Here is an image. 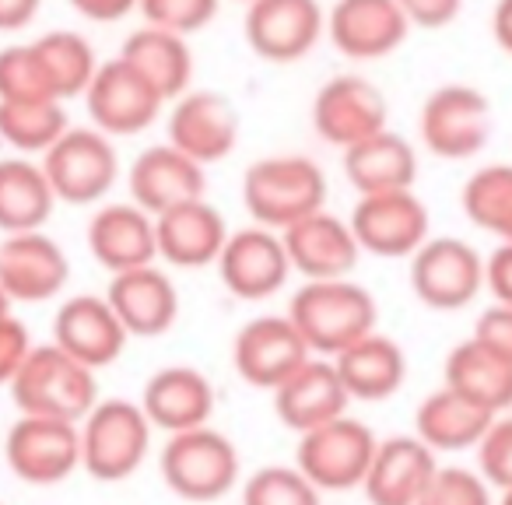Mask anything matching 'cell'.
Returning a JSON list of instances; mask_svg holds the SVG:
<instances>
[{
	"mask_svg": "<svg viewBox=\"0 0 512 505\" xmlns=\"http://www.w3.org/2000/svg\"><path fill=\"white\" fill-rule=\"evenodd\" d=\"M285 316L302 334L309 355L334 358L376 330L379 306L369 288H362L358 281H306L292 295Z\"/></svg>",
	"mask_w": 512,
	"mask_h": 505,
	"instance_id": "1",
	"label": "cell"
},
{
	"mask_svg": "<svg viewBox=\"0 0 512 505\" xmlns=\"http://www.w3.org/2000/svg\"><path fill=\"white\" fill-rule=\"evenodd\" d=\"M242 204H246L253 225L285 232L295 221L323 211L327 176L306 155L260 158L242 176Z\"/></svg>",
	"mask_w": 512,
	"mask_h": 505,
	"instance_id": "2",
	"label": "cell"
},
{
	"mask_svg": "<svg viewBox=\"0 0 512 505\" xmlns=\"http://www.w3.org/2000/svg\"><path fill=\"white\" fill-rule=\"evenodd\" d=\"M11 400L22 414L32 418H57L81 425L95 404H99V379L92 369L74 362L57 344H36L11 379Z\"/></svg>",
	"mask_w": 512,
	"mask_h": 505,
	"instance_id": "3",
	"label": "cell"
},
{
	"mask_svg": "<svg viewBox=\"0 0 512 505\" xmlns=\"http://www.w3.org/2000/svg\"><path fill=\"white\" fill-rule=\"evenodd\" d=\"M81 432V470L102 484L127 481L141 470L151 449V421L141 404L109 397L88 411Z\"/></svg>",
	"mask_w": 512,
	"mask_h": 505,
	"instance_id": "4",
	"label": "cell"
},
{
	"mask_svg": "<svg viewBox=\"0 0 512 505\" xmlns=\"http://www.w3.org/2000/svg\"><path fill=\"white\" fill-rule=\"evenodd\" d=\"M162 481L169 484L172 495L186 502H218L239 481V453L232 439L218 428H190V432L169 435L158 456Z\"/></svg>",
	"mask_w": 512,
	"mask_h": 505,
	"instance_id": "5",
	"label": "cell"
},
{
	"mask_svg": "<svg viewBox=\"0 0 512 505\" xmlns=\"http://www.w3.org/2000/svg\"><path fill=\"white\" fill-rule=\"evenodd\" d=\"M376 446V432L365 421L344 414V418H334L299 435L295 467L316 491H351L362 488Z\"/></svg>",
	"mask_w": 512,
	"mask_h": 505,
	"instance_id": "6",
	"label": "cell"
},
{
	"mask_svg": "<svg viewBox=\"0 0 512 505\" xmlns=\"http://www.w3.org/2000/svg\"><path fill=\"white\" fill-rule=\"evenodd\" d=\"M43 172L57 204H99L120 179V155L95 127H71L43 155Z\"/></svg>",
	"mask_w": 512,
	"mask_h": 505,
	"instance_id": "7",
	"label": "cell"
},
{
	"mask_svg": "<svg viewBox=\"0 0 512 505\" xmlns=\"http://www.w3.org/2000/svg\"><path fill=\"white\" fill-rule=\"evenodd\" d=\"M411 288L435 313L467 309L484 292V257L456 235H439L411 257Z\"/></svg>",
	"mask_w": 512,
	"mask_h": 505,
	"instance_id": "8",
	"label": "cell"
},
{
	"mask_svg": "<svg viewBox=\"0 0 512 505\" xmlns=\"http://www.w3.org/2000/svg\"><path fill=\"white\" fill-rule=\"evenodd\" d=\"M418 134L435 158H474L491 137V102L474 85H442L425 99Z\"/></svg>",
	"mask_w": 512,
	"mask_h": 505,
	"instance_id": "9",
	"label": "cell"
},
{
	"mask_svg": "<svg viewBox=\"0 0 512 505\" xmlns=\"http://www.w3.org/2000/svg\"><path fill=\"white\" fill-rule=\"evenodd\" d=\"M428 207L414 190L372 193L358 197L355 211L348 218V228L355 235L358 249L383 260L414 257L432 235H428Z\"/></svg>",
	"mask_w": 512,
	"mask_h": 505,
	"instance_id": "10",
	"label": "cell"
},
{
	"mask_svg": "<svg viewBox=\"0 0 512 505\" xmlns=\"http://www.w3.org/2000/svg\"><path fill=\"white\" fill-rule=\"evenodd\" d=\"M249 50L267 64H299L327 32L320 0H253L242 18Z\"/></svg>",
	"mask_w": 512,
	"mask_h": 505,
	"instance_id": "11",
	"label": "cell"
},
{
	"mask_svg": "<svg viewBox=\"0 0 512 505\" xmlns=\"http://www.w3.org/2000/svg\"><path fill=\"white\" fill-rule=\"evenodd\" d=\"M4 460L18 481L50 488V484L67 481L81 467V432L71 421L22 414L8 428Z\"/></svg>",
	"mask_w": 512,
	"mask_h": 505,
	"instance_id": "12",
	"label": "cell"
},
{
	"mask_svg": "<svg viewBox=\"0 0 512 505\" xmlns=\"http://www.w3.org/2000/svg\"><path fill=\"white\" fill-rule=\"evenodd\" d=\"M386 120H390L386 95L358 74H337L313 99V130L341 151L383 134Z\"/></svg>",
	"mask_w": 512,
	"mask_h": 505,
	"instance_id": "13",
	"label": "cell"
},
{
	"mask_svg": "<svg viewBox=\"0 0 512 505\" xmlns=\"http://www.w3.org/2000/svg\"><path fill=\"white\" fill-rule=\"evenodd\" d=\"M85 109L92 116V127L113 141V137L144 134L158 120L165 102L148 81L137 78L120 57H113L99 64L92 85L85 88Z\"/></svg>",
	"mask_w": 512,
	"mask_h": 505,
	"instance_id": "14",
	"label": "cell"
},
{
	"mask_svg": "<svg viewBox=\"0 0 512 505\" xmlns=\"http://www.w3.org/2000/svg\"><path fill=\"white\" fill-rule=\"evenodd\" d=\"M239 109L232 99L211 88H197L172 102L169 113V141L176 151H183L200 169L221 162L239 144Z\"/></svg>",
	"mask_w": 512,
	"mask_h": 505,
	"instance_id": "15",
	"label": "cell"
},
{
	"mask_svg": "<svg viewBox=\"0 0 512 505\" xmlns=\"http://www.w3.org/2000/svg\"><path fill=\"white\" fill-rule=\"evenodd\" d=\"M218 274L225 292L242 302H264L288 285V253L281 246V235L271 228L249 225L228 232V242L218 257Z\"/></svg>",
	"mask_w": 512,
	"mask_h": 505,
	"instance_id": "16",
	"label": "cell"
},
{
	"mask_svg": "<svg viewBox=\"0 0 512 505\" xmlns=\"http://www.w3.org/2000/svg\"><path fill=\"white\" fill-rule=\"evenodd\" d=\"M71 281V260L53 235L18 232L0 239V292L8 302H50Z\"/></svg>",
	"mask_w": 512,
	"mask_h": 505,
	"instance_id": "17",
	"label": "cell"
},
{
	"mask_svg": "<svg viewBox=\"0 0 512 505\" xmlns=\"http://www.w3.org/2000/svg\"><path fill=\"white\" fill-rule=\"evenodd\" d=\"M309 358L313 355L288 316H256L232 341L235 372L256 390L274 393Z\"/></svg>",
	"mask_w": 512,
	"mask_h": 505,
	"instance_id": "18",
	"label": "cell"
},
{
	"mask_svg": "<svg viewBox=\"0 0 512 505\" xmlns=\"http://www.w3.org/2000/svg\"><path fill=\"white\" fill-rule=\"evenodd\" d=\"M127 341L130 334L109 309L106 295H74L53 316V344L92 372L113 365L127 351Z\"/></svg>",
	"mask_w": 512,
	"mask_h": 505,
	"instance_id": "19",
	"label": "cell"
},
{
	"mask_svg": "<svg viewBox=\"0 0 512 505\" xmlns=\"http://www.w3.org/2000/svg\"><path fill=\"white\" fill-rule=\"evenodd\" d=\"M411 22L397 0H337L327 11V36L351 60H383L407 43Z\"/></svg>",
	"mask_w": 512,
	"mask_h": 505,
	"instance_id": "20",
	"label": "cell"
},
{
	"mask_svg": "<svg viewBox=\"0 0 512 505\" xmlns=\"http://www.w3.org/2000/svg\"><path fill=\"white\" fill-rule=\"evenodd\" d=\"M281 235V246L288 253L292 271H299L306 281H337L348 278L358 267V249L355 235H351L348 221L330 214L327 207L309 218L288 225Z\"/></svg>",
	"mask_w": 512,
	"mask_h": 505,
	"instance_id": "21",
	"label": "cell"
},
{
	"mask_svg": "<svg viewBox=\"0 0 512 505\" xmlns=\"http://www.w3.org/2000/svg\"><path fill=\"white\" fill-rule=\"evenodd\" d=\"M127 186L130 204H137L151 218H158V214L172 211V207L186 204V200L204 197L207 172L172 144H151L130 162Z\"/></svg>",
	"mask_w": 512,
	"mask_h": 505,
	"instance_id": "22",
	"label": "cell"
},
{
	"mask_svg": "<svg viewBox=\"0 0 512 505\" xmlns=\"http://www.w3.org/2000/svg\"><path fill=\"white\" fill-rule=\"evenodd\" d=\"M155 242L165 264L179 271H197V267L218 264L228 242V221L207 197L186 200L155 218Z\"/></svg>",
	"mask_w": 512,
	"mask_h": 505,
	"instance_id": "23",
	"label": "cell"
},
{
	"mask_svg": "<svg viewBox=\"0 0 512 505\" xmlns=\"http://www.w3.org/2000/svg\"><path fill=\"white\" fill-rule=\"evenodd\" d=\"M348 390L337 376L330 358H309L306 365L292 372L285 383L274 390V414L285 428L306 435L313 428L327 425L334 418L348 414Z\"/></svg>",
	"mask_w": 512,
	"mask_h": 505,
	"instance_id": "24",
	"label": "cell"
},
{
	"mask_svg": "<svg viewBox=\"0 0 512 505\" xmlns=\"http://www.w3.org/2000/svg\"><path fill=\"white\" fill-rule=\"evenodd\" d=\"M88 253L109 274L151 267L158 260L155 218L130 200L102 204L88 221Z\"/></svg>",
	"mask_w": 512,
	"mask_h": 505,
	"instance_id": "25",
	"label": "cell"
},
{
	"mask_svg": "<svg viewBox=\"0 0 512 505\" xmlns=\"http://www.w3.org/2000/svg\"><path fill=\"white\" fill-rule=\"evenodd\" d=\"M141 411L151 428L162 432H190V428L211 425L214 414V386L193 365H165L144 383Z\"/></svg>",
	"mask_w": 512,
	"mask_h": 505,
	"instance_id": "26",
	"label": "cell"
},
{
	"mask_svg": "<svg viewBox=\"0 0 512 505\" xmlns=\"http://www.w3.org/2000/svg\"><path fill=\"white\" fill-rule=\"evenodd\" d=\"M435 470H439L435 453L418 435H390L379 439L362 491L369 505H418Z\"/></svg>",
	"mask_w": 512,
	"mask_h": 505,
	"instance_id": "27",
	"label": "cell"
},
{
	"mask_svg": "<svg viewBox=\"0 0 512 505\" xmlns=\"http://www.w3.org/2000/svg\"><path fill=\"white\" fill-rule=\"evenodd\" d=\"M106 302L130 337H162L179 316L176 285L155 264L113 274L106 288Z\"/></svg>",
	"mask_w": 512,
	"mask_h": 505,
	"instance_id": "28",
	"label": "cell"
},
{
	"mask_svg": "<svg viewBox=\"0 0 512 505\" xmlns=\"http://www.w3.org/2000/svg\"><path fill=\"white\" fill-rule=\"evenodd\" d=\"M341 376L344 390L351 400H365V404H379V400H390L393 393L404 386L407 379V355L393 337L365 334L362 341H355L351 348H344L341 355L330 358Z\"/></svg>",
	"mask_w": 512,
	"mask_h": 505,
	"instance_id": "29",
	"label": "cell"
},
{
	"mask_svg": "<svg viewBox=\"0 0 512 505\" xmlns=\"http://www.w3.org/2000/svg\"><path fill=\"white\" fill-rule=\"evenodd\" d=\"M116 57L137 74L144 78L158 95L162 102H176L179 95L190 92V81H193V53H190V43L176 32H165V29H144L130 32L123 39L120 53Z\"/></svg>",
	"mask_w": 512,
	"mask_h": 505,
	"instance_id": "30",
	"label": "cell"
},
{
	"mask_svg": "<svg viewBox=\"0 0 512 505\" xmlns=\"http://www.w3.org/2000/svg\"><path fill=\"white\" fill-rule=\"evenodd\" d=\"M344 176L358 190V197L393 190H414L418 179V151L411 141L393 134L390 127L369 141L344 151Z\"/></svg>",
	"mask_w": 512,
	"mask_h": 505,
	"instance_id": "31",
	"label": "cell"
},
{
	"mask_svg": "<svg viewBox=\"0 0 512 505\" xmlns=\"http://www.w3.org/2000/svg\"><path fill=\"white\" fill-rule=\"evenodd\" d=\"M495 414L484 407L470 404L467 397L453 390H435L414 411V435L425 442L432 453H463V449H477L484 432L491 428Z\"/></svg>",
	"mask_w": 512,
	"mask_h": 505,
	"instance_id": "32",
	"label": "cell"
},
{
	"mask_svg": "<svg viewBox=\"0 0 512 505\" xmlns=\"http://www.w3.org/2000/svg\"><path fill=\"white\" fill-rule=\"evenodd\" d=\"M446 390L498 418L512 407V365L481 341L467 337L446 355Z\"/></svg>",
	"mask_w": 512,
	"mask_h": 505,
	"instance_id": "33",
	"label": "cell"
},
{
	"mask_svg": "<svg viewBox=\"0 0 512 505\" xmlns=\"http://www.w3.org/2000/svg\"><path fill=\"white\" fill-rule=\"evenodd\" d=\"M57 197L43 165L32 158H0V232H39L50 221Z\"/></svg>",
	"mask_w": 512,
	"mask_h": 505,
	"instance_id": "34",
	"label": "cell"
},
{
	"mask_svg": "<svg viewBox=\"0 0 512 505\" xmlns=\"http://www.w3.org/2000/svg\"><path fill=\"white\" fill-rule=\"evenodd\" d=\"M32 50H36L39 64H43L46 81H50L57 102L85 95V88L92 85L95 71H99L92 43H88L81 32L53 29V32H46V36L32 39Z\"/></svg>",
	"mask_w": 512,
	"mask_h": 505,
	"instance_id": "35",
	"label": "cell"
},
{
	"mask_svg": "<svg viewBox=\"0 0 512 505\" xmlns=\"http://www.w3.org/2000/svg\"><path fill=\"white\" fill-rule=\"evenodd\" d=\"M67 130L64 102H0V141L22 158L46 155Z\"/></svg>",
	"mask_w": 512,
	"mask_h": 505,
	"instance_id": "36",
	"label": "cell"
},
{
	"mask_svg": "<svg viewBox=\"0 0 512 505\" xmlns=\"http://www.w3.org/2000/svg\"><path fill=\"white\" fill-rule=\"evenodd\" d=\"M463 214L498 242H512V165L477 169L463 183Z\"/></svg>",
	"mask_w": 512,
	"mask_h": 505,
	"instance_id": "37",
	"label": "cell"
},
{
	"mask_svg": "<svg viewBox=\"0 0 512 505\" xmlns=\"http://www.w3.org/2000/svg\"><path fill=\"white\" fill-rule=\"evenodd\" d=\"M0 102H57L32 43L0 50Z\"/></svg>",
	"mask_w": 512,
	"mask_h": 505,
	"instance_id": "38",
	"label": "cell"
},
{
	"mask_svg": "<svg viewBox=\"0 0 512 505\" xmlns=\"http://www.w3.org/2000/svg\"><path fill=\"white\" fill-rule=\"evenodd\" d=\"M242 505H320V491L299 474V467H260L242 484Z\"/></svg>",
	"mask_w": 512,
	"mask_h": 505,
	"instance_id": "39",
	"label": "cell"
},
{
	"mask_svg": "<svg viewBox=\"0 0 512 505\" xmlns=\"http://www.w3.org/2000/svg\"><path fill=\"white\" fill-rule=\"evenodd\" d=\"M221 0H137V11L151 29L176 32V36H193L207 29L218 18Z\"/></svg>",
	"mask_w": 512,
	"mask_h": 505,
	"instance_id": "40",
	"label": "cell"
},
{
	"mask_svg": "<svg viewBox=\"0 0 512 505\" xmlns=\"http://www.w3.org/2000/svg\"><path fill=\"white\" fill-rule=\"evenodd\" d=\"M418 505H495L491 488L481 474L463 467H439L428 488L421 491Z\"/></svg>",
	"mask_w": 512,
	"mask_h": 505,
	"instance_id": "41",
	"label": "cell"
},
{
	"mask_svg": "<svg viewBox=\"0 0 512 505\" xmlns=\"http://www.w3.org/2000/svg\"><path fill=\"white\" fill-rule=\"evenodd\" d=\"M477 467L488 488H512V414H498L477 442Z\"/></svg>",
	"mask_w": 512,
	"mask_h": 505,
	"instance_id": "42",
	"label": "cell"
},
{
	"mask_svg": "<svg viewBox=\"0 0 512 505\" xmlns=\"http://www.w3.org/2000/svg\"><path fill=\"white\" fill-rule=\"evenodd\" d=\"M32 344V334L15 313L0 316V386H11V379L18 376V369L25 365Z\"/></svg>",
	"mask_w": 512,
	"mask_h": 505,
	"instance_id": "43",
	"label": "cell"
},
{
	"mask_svg": "<svg viewBox=\"0 0 512 505\" xmlns=\"http://www.w3.org/2000/svg\"><path fill=\"white\" fill-rule=\"evenodd\" d=\"M474 341H481L484 348H491L495 355H502L512 365V309L509 306L484 309L474 323Z\"/></svg>",
	"mask_w": 512,
	"mask_h": 505,
	"instance_id": "44",
	"label": "cell"
},
{
	"mask_svg": "<svg viewBox=\"0 0 512 505\" xmlns=\"http://www.w3.org/2000/svg\"><path fill=\"white\" fill-rule=\"evenodd\" d=\"M411 29H446L463 11V0H397Z\"/></svg>",
	"mask_w": 512,
	"mask_h": 505,
	"instance_id": "45",
	"label": "cell"
},
{
	"mask_svg": "<svg viewBox=\"0 0 512 505\" xmlns=\"http://www.w3.org/2000/svg\"><path fill=\"white\" fill-rule=\"evenodd\" d=\"M484 288L495 295V306L512 309V242H498L484 260Z\"/></svg>",
	"mask_w": 512,
	"mask_h": 505,
	"instance_id": "46",
	"label": "cell"
},
{
	"mask_svg": "<svg viewBox=\"0 0 512 505\" xmlns=\"http://www.w3.org/2000/svg\"><path fill=\"white\" fill-rule=\"evenodd\" d=\"M71 8L88 22H123L130 11H137V0H71Z\"/></svg>",
	"mask_w": 512,
	"mask_h": 505,
	"instance_id": "47",
	"label": "cell"
},
{
	"mask_svg": "<svg viewBox=\"0 0 512 505\" xmlns=\"http://www.w3.org/2000/svg\"><path fill=\"white\" fill-rule=\"evenodd\" d=\"M43 0H0V32H18L36 22Z\"/></svg>",
	"mask_w": 512,
	"mask_h": 505,
	"instance_id": "48",
	"label": "cell"
},
{
	"mask_svg": "<svg viewBox=\"0 0 512 505\" xmlns=\"http://www.w3.org/2000/svg\"><path fill=\"white\" fill-rule=\"evenodd\" d=\"M491 36H495L498 50L512 57V0H498L491 11Z\"/></svg>",
	"mask_w": 512,
	"mask_h": 505,
	"instance_id": "49",
	"label": "cell"
},
{
	"mask_svg": "<svg viewBox=\"0 0 512 505\" xmlns=\"http://www.w3.org/2000/svg\"><path fill=\"white\" fill-rule=\"evenodd\" d=\"M11 313V302H8V295L0 292V316H8Z\"/></svg>",
	"mask_w": 512,
	"mask_h": 505,
	"instance_id": "50",
	"label": "cell"
},
{
	"mask_svg": "<svg viewBox=\"0 0 512 505\" xmlns=\"http://www.w3.org/2000/svg\"><path fill=\"white\" fill-rule=\"evenodd\" d=\"M495 505H512V488H505V491H502V498H498Z\"/></svg>",
	"mask_w": 512,
	"mask_h": 505,
	"instance_id": "51",
	"label": "cell"
},
{
	"mask_svg": "<svg viewBox=\"0 0 512 505\" xmlns=\"http://www.w3.org/2000/svg\"><path fill=\"white\" fill-rule=\"evenodd\" d=\"M242 4H253V0H242Z\"/></svg>",
	"mask_w": 512,
	"mask_h": 505,
	"instance_id": "52",
	"label": "cell"
}]
</instances>
